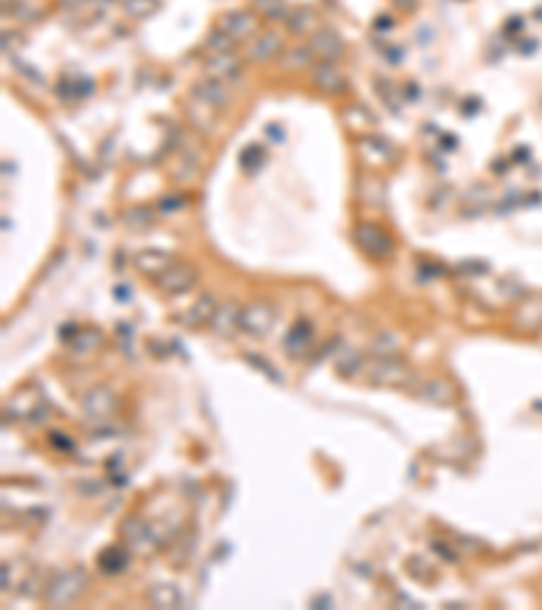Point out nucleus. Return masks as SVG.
<instances>
[{
    "mask_svg": "<svg viewBox=\"0 0 542 610\" xmlns=\"http://www.w3.org/2000/svg\"><path fill=\"white\" fill-rule=\"evenodd\" d=\"M87 572L84 569H65V572H57L49 583H46V591H43V599L46 605L52 608H68L71 602H76L87 591Z\"/></svg>",
    "mask_w": 542,
    "mask_h": 610,
    "instance_id": "nucleus-1",
    "label": "nucleus"
},
{
    "mask_svg": "<svg viewBox=\"0 0 542 610\" xmlns=\"http://www.w3.org/2000/svg\"><path fill=\"white\" fill-rule=\"evenodd\" d=\"M366 377L369 383L375 386H385V388H401L412 380V369L398 361L396 355H380L377 361L366 366Z\"/></svg>",
    "mask_w": 542,
    "mask_h": 610,
    "instance_id": "nucleus-2",
    "label": "nucleus"
},
{
    "mask_svg": "<svg viewBox=\"0 0 542 610\" xmlns=\"http://www.w3.org/2000/svg\"><path fill=\"white\" fill-rule=\"evenodd\" d=\"M120 540L127 545L130 553H136V556H152L155 550H158V534L152 531V527L141 521V518H125L123 524H120Z\"/></svg>",
    "mask_w": 542,
    "mask_h": 610,
    "instance_id": "nucleus-3",
    "label": "nucleus"
},
{
    "mask_svg": "<svg viewBox=\"0 0 542 610\" xmlns=\"http://www.w3.org/2000/svg\"><path fill=\"white\" fill-rule=\"evenodd\" d=\"M277 320V309L269 301H252V304L242 306V318H239V331L250 334V337H266L271 325Z\"/></svg>",
    "mask_w": 542,
    "mask_h": 610,
    "instance_id": "nucleus-4",
    "label": "nucleus"
},
{
    "mask_svg": "<svg viewBox=\"0 0 542 610\" xmlns=\"http://www.w3.org/2000/svg\"><path fill=\"white\" fill-rule=\"evenodd\" d=\"M355 244L369 255V258H388L391 255V250H394V242H391V236L380 228V225H372V223H361L355 228Z\"/></svg>",
    "mask_w": 542,
    "mask_h": 610,
    "instance_id": "nucleus-5",
    "label": "nucleus"
},
{
    "mask_svg": "<svg viewBox=\"0 0 542 610\" xmlns=\"http://www.w3.org/2000/svg\"><path fill=\"white\" fill-rule=\"evenodd\" d=\"M117 393L106 386H95L90 388L82 396V409L87 418L92 421H109L114 412H117Z\"/></svg>",
    "mask_w": 542,
    "mask_h": 610,
    "instance_id": "nucleus-6",
    "label": "nucleus"
},
{
    "mask_svg": "<svg viewBox=\"0 0 542 610\" xmlns=\"http://www.w3.org/2000/svg\"><path fill=\"white\" fill-rule=\"evenodd\" d=\"M198 283V269L193 264H171L158 277V287L168 293V296H176V293H185L193 285Z\"/></svg>",
    "mask_w": 542,
    "mask_h": 610,
    "instance_id": "nucleus-7",
    "label": "nucleus"
},
{
    "mask_svg": "<svg viewBox=\"0 0 542 610\" xmlns=\"http://www.w3.org/2000/svg\"><path fill=\"white\" fill-rule=\"evenodd\" d=\"M310 52H312L314 60L320 62H331L336 60L342 52H345V43H342V36L331 30V27H320L310 36Z\"/></svg>",
    "mask_w": 542,
    "mask_h": 610,
    "instance_id": "nucleus-8",
    "label": "nucleus"
},
{
    "mask_svg": "<svg viewBox=\"0 0 542 610\" xmlns=\"http://www.w3.org/2000/svg\"><path fill=\"white\" fill-rule=\"evenodd\" d=\"M193 98L198 103H204V106H209V109H214V111L225 109L230 101L225 81L209 79V76L204 81H198V84H193Z\"/></svg>",
    "mask_w": 542,
    "mask_h": 610,
    "instance_id": "nucleus-9",
    "label": "nucleus"
},
{
    "mask_svg": "<svg viewBox=\"0 0 542 610\" xmlns=\"http://www.w3.org/2000/svg\"><path fill=\"white\" fill-rule=\"evenodd\" d=\"M282 36L279 33H274V30H263V33H258L255 39L250 41V49H247V57L252 62H269L274 57H279L282 55Z\"/></svg>",
    "mask_w": 542,
    "mask_h": 610,
    "instance_id": "nucleus-10",
    "label": "nucleus"
},
{
    "mask_svg": "<svg viewBox=\"0 0 542 610\" xmlns=\"http://www.w3.org/2000/svg\"><path fill=\"white\" fill-rule=\"evenodd\" d=\"M242 71V60L233 52H223V55H209L204 62V74L209 79L217 81H230L233 76H239Z\"/></svg>",
    "mask_w": 542,
    "mask_h": 610,
    "instance_id": "nucleus-11",
    "label": "nucleus"
},
{
    "mask_svg": "<svg viewBox=\"0 0 542 610\" xmlns=\"http://www.w3.org/2000/svg\"><path fill=\"white\" fill-rule=\"evenodd\" d=\"M417 399L426 402V405L450 407L456 405L459 393H456V388L450 386V383H445V380H426L423 386L417 388Z\"/></svg>",
    "mask_w": 542,
    "mask_h": 610,
    "instance_id": "nucleus-12",
    "label": "nucleus"
},
{
    "mask_svg": "<svg viewBox=\"0 0 542 610\" xmlns=\"http://www.w3.org/2000/svg\"><path fill=\"white\" fill-rule=\"evenodd\" d=\"M217 27L225 30L233 41H244V39H255V36H258V33H255V20H252L247 11H230L228 17L220 20Z\"/></svg>",
    "mask_w": 542,
    "mask_h": 610,
    "instance_id": "nucleus-13",
    "label": "nucleus"
},
{
    "mask_svg": "<svg viewBox=\"0 0 542 610\" xmlns=\"http://www.w3.org/2000/svg\"><path fill=\"white\" fill-rule=\"evenodd\" d=\"M314 84L323 90V93H328V95H336V93H342L345 90V74L336 68L334 62H320V65H314V74H312Z\"/></svg>",
    "mask_w": 542,
    "mask_h": 610,
    "instance_id": "nucleus-14",
    "label": "nucleus"
},
{
    "mask_svg": "<svg viewBox=\"0 0 542 610\" xmlns=\"http://www.w3.org/2000/svg\"><path fill=\"white\" fill-rule=\"evenodd\" d=\"M133 264H136V269H139L141 274L158 280L168 266H171V258H168V252H163V250H141V252L133 258Z\"/></svg>",
    "mask_w": 542,
    "mask_h": 610,
    "instance_id": "nucleus-15",
    "label": "nucleus"
},
{
    "mask_svg": "<svg viewBox=\"0 0 542 610\" xmlns=\"http://www.w3.org/2000/svg\"><path fill=\"white\" fill-rule=\"evenodd\" d=\"M239 318H242V309L233 304V301H225V304H217L214 309V318H211V328L220 334V337H228L239 328Z\"/></svg>",
    "mask_w": 542,
    "mask_h": 610,
    "instance_id": "nucleus-16",
    "label": "nucleus"
},
{
    "mask_svg": "<svg viewBox=\"0 0 542 610\" xmlns=\"http://www.w3.org/2000/svg\"><path fill=\"white\" fill-rule=\"evenodd\" d=\"M285 25H288V30L296 33V36H312L314 30H317V14H314L310 6H296L293 11H288V17H285Z\"/></svg>",
    "mask_w": 542,
    "mask_h": 610,
    "instance_id": "nucleus-17",
    "label": "nucleus"
},
{
    "mask_svg": "<svg viewBox=\"0 0 542 610\" xmlns=\"http://www.w3.org/2000/svg\"><path fill=\"white\" fill-rule=\"evenodd\" d=\"M146 599H149V605H152V608L176 610L179 605H182V591L176 589L174 583H158V586H152V589H149Z\"/></svg>",
    "mask_w": 542,
    "mask_h": 610,
    "instance_id": "nucleus-18",
    "label": "nucleus"
},
{
    "mask_svg": "<svg viewBox=\"0 0 542 610\" xmlns=\"http://www.w3.org/2000/svg\"><path fill=\"white\" fill-rule=\"evenodd\" d=\"M310 347H312V325L310 323L293 325L291 334L285 337V350H288V355L301 358V355L310 353Z\"/></svg>",
    "mask_w": 542,
    "mask_h": 610,
    "instance_id": "nucleus-19",
    "label": "nucleus"
},
{
    "mask_svg": "<svg viewBox=\"0 0 542 610\" xmlns=\"http://www.w3.org/2000/svg\"><path fill=\"white\" fill-rule=\"evenodd\" d=\"M214 309H217V304L211 301V296H201V299H198L195 304H190V309L182 315V323L190 325V328H198V325L211 323Z\"/></svg>",
    "mask_w": 542,
    "mask_h": 610,
    "instance_id": "nucleus-20",
    "label": "nucleus"
},
{
    "mask_svg": "<svg viewBox=\"0 0 542 610\" xmlns=\"http://www.w3.org/2000/svg\"><path fill=\"white\" fill-rule=\"evenodd\" d=\"M104 342V334L98 331V328H79L76 334H74V339H71V353H76V355H90V353H95L98 347Z\"/></svg>",
    "mask_w": 542,
    "mask_h": 610,
    "instance_id": "nucleus-21",
    "label": "nucleus"
},
{
    "mask_svg": "<svg viewBox=\"0 0 542 610\" xmlns=\"http://www.w3.org/2000/svg\"><path fill=\"white\" fill-rule=\"evenodd\" d=\"M127 548V545H125ZM120 548V545H111V548H106L101 556H98V564L104 572H123L127 567V550Z\"/></svg>",
    "mask_w": 542,
    "mask_h": 610,
    "instance_id": "nucleus-22",
    "label": "nucleus"
},
{
    "mask_svg": "<svg viewBox=\"0 0 542 610\" xmlns=\"http://www.w3.org/2000/svg\"><path fill=\"white\" fill-rule=\"evenodd\" d=\"M160 0H123V11L130 20H146L152 14H158Z\"/></svg>",
    "mask_w": 542,
    "mask_h": 610,
    "instance_id": "nucleus-23",
    "label": "nucleus"
},
{
    "mask_svg": "<svg viewBox=\"0 0 542 610\" xmlns=\"http://www.w3.org/2000/svg\"><path fill=\"white\" fill-rule=\"evenodd\" d=\"M236 43H239V41L230 39L225 30L214 27V30H211V33L207 36V52H209V55H223V52H233V49H236Z\"/></svg>",
    "mask_w": 542,
    "mask_h": 610,
    "instance_id": "nucleus-24",
    "label": "nucleus"
},
{
    "mask_svg": "<svg viewBox=\"0 0 542 610\" xmlns=\"http://www.w3.org/2000/svg\"><path fill=\"white\" fill-rule=\"evenodd\" d=\"M312 52H310V46H293L291 52H282V65L285 68H296V71H301V68H307V65H312Z\"/></svg>",
    "mask_w": 542,
    "mask_h": 610,
    "instance_id": "nucleus-25",
    "label": "nucleus"
},
{
    "mask_svg": "<svg viewBox=\"0 0 542 610\" xmlns=\"http://www.w3.org/2000/svg\"><path fill=\"white\" fill-rule=\"evenodd\" d=\"M252 6H255V11H258L263 20H285V17H288L285 0H255Z\"/></svg>",
    "mask_w": 542,
    "mask_h": 610,
    "instance_id": "nucleus-26",
    "label": "nucleus"
},
{
    "mask_svg": "<svg viewBox=\"0 0 542 610\" xmlns=\"http://www.w3.org/2000/svg\"><path fill=\"white\" fill-rule=\"evenodd\" d=\"M152 212L149 209H141V206H133V209H127L125 215H123V223L130 225V228H146V225H152Z\"/></svg>",
    "mask_w": 542,
    "mask_h": 610,
    "instance_id": "nucleus-27",
    "label": "nucleus"
},
{
    "mask_svg": "<svg viewBox=\"0 0 542 610\" xmlns=\"http://www.w3.org/2000/svg\"><path fill=\"white\" fill-rule=\"evenodd\" d=\"M263 152H260V147H247L244 149V155H242V165L244 168H250V171H255V168H260V163H263Z\"/></svg>",
    "mask_w": 542,
    "mask_h": 610,
    "instance_id": "nucleus-28",
    "label": "nucleus"
},
{
    "mask_svg": "<svg viewBox=\"0 0 542 610\" xmlns=\"http://www.w3.org/2000/svg\"><path fill=\"white\" fill-rule=\"evenodd\" d=\"M358 366H361V355H355V353H350V355H345V358L336 361V369H339L342 374H350Z\"/></svg>",
    "mask_w": 542,
    "mask_h": 610,
    "instance_id": "nucleus-29",
    "label": "nucleus"
},
{
    "mask_svg": "<svg viewBox=\"0 0 542 610\" xmlns=\"http://www.w3.org/2000/svg\"><path fill=\"white\" fill-rule=\"evenodd\" d=\"M63 8H79V6H84L87 0H57Z\"/></svg>",
    "mask_w": 542,
    "mask_h": 610,
    "instance_id": "nucleus-30",
    "label": "nucleus"
}]
</instances>
